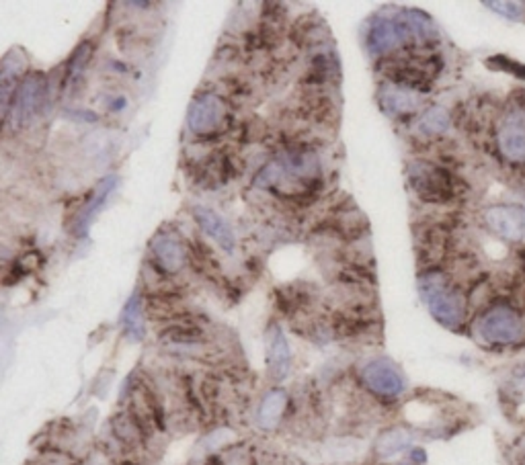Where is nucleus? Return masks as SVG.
<instances>
[{
    "label": "nucleus",
    "instance_id": "obj_6",
    "mask_svg": "<svg viewBox=\"0 0 525 465\" xmlns=\"http://www.w3.org/2000/svg\"><path fill=\"white\" fill-rule=\"evenodd\" d=\"M46 95H47V80L44 74L39 72L29 74V77H25L19 82V87L15 90L11 109H8V113L13 115L15 128L29 126L31 119L36 118L37 111L41 109V105H44Z\"/></svg>",
    "mask_w": 525,
    "mask_h": 465
},
{
    "label": "nucleus",
    "instance_id": "obj_22",
    "mask_svg": "<svg viewBox=\"0 0 525 465\" xmlns=\"http://www.w3.org/2000/svg\"><path fill=\"white\" fill-rule=\"evenodd\" d=\"M520 465H525V451L521 453V458H520Z\"/></svg>",
    "mask_w": 525,
    "mask_h": 465
},
{
    "label": "nucleus",
    "instance_id": "obj_12",
    "mask_svg": "<svg viewBox=\"0 0 525 465\" xmlns=\"http://www.w3.org/2000/svg\"><path fill=\"white\" fill-rule=\"evenodd\" d=\"M115 187H118V177H105L99 182L93 195L89 197V202L82 205V210L79 212L77 218H74V232H77L79 236H87L90 223L97 218V213L103 210V205L107 203V199L111 197Z\"/></svg>",
    "mask_w": 525,
    "mask_h": 465
},
{
    "label": "nucleus",
    "instance_id": "obj_14",
    "mask_svg": "<svg viewBox=\"0 0 525 465\" xmlns=\"http://www.w3.org/2000/svg\"><path fill=\"white\" fill-rule=\"evenodd\" d=\"M267 365H269L271 377L278 381H281L289 373V345L278 326H271L269 332H267Z\"/></svg>",
    "mask_w": 525,
    "mask_h": 465
},
{
    "label": "nucleus",
    "instance_id": "obj_8",
    "mask_svg": "<svg viewBox=\"0 0 525 465\" xmlns=\"http://www.w3.org/2000/svg\"><path fill=\"white\" fill-rule=\"evenodd\" d=\"M362 379L373 394L382 398H398L404 392V377L396 369L394 363L378 359L365 365L362 369Z\"/></svg>",
    "mask_w": 525,
    "mask_h": 465
},
{
    "label": "nucleus",
    "instance_id": "obj_17",
    "mask_svg": "<svg viewBox=\"0 0 525 465\" xmlns=\"http://www.w3.org/2000/svg\"><path fill=\"white\" fill-rule=\"evenodd\" d=\"M447 126H449V118L441 107H431L429 111H425V115L419 121V129L427 136H437L441 134V131H446Z\"/></svg>",
    "mask_w": 525,
    "mask_h": 465
},
{
    "label": "nucleus",
    "instance_id": "obj_18",
    "mask_svg": "<svg viewBox=\"0 0 525 465\" xmlns=\"http://www.w3.org/2000/svg\"><path fill=\"white\" fill-rule=\"evenodd\" d=\"M411 443V437H408L404 430H388V433L380 439L378 443V451L380 455H394L400 450H404V447Z\"/></svg>",
    "mask_w": 525,
    "mask_h": 465
},
{
    "label": "nucleus",
    "instance_id": "obj_5",
    "mask_svg": "<svg viewBox=\"0 0 525 465\" xmlns=\"http://www.w3.org/2000/svg\"><path fill=\"white\" fill-rule=\"evenodd\" d=\"M419 39L413 29V25L408 23L406 15L400 13L398 19H386V16H378L376 21L368 31V49L373 56H386L394 52L396 47L406 46L408 41Z\"/></svg>",
    "mask_w": 525,
    "mask_h": 465
},
{
    "label": "nucleus",
    "instance_id": "obj_1",
    "mask_svg": "<svg viewBox=\"0 0 525 465\" xmlns=\"http://www.w3.org/2000/svg\"><path fill=\"white\" fill-rule=\"evenodd\" d=\"M419 289L433 318L447 328H460L466 318L462 294L447 284L444 273L427 271L419 279Z\"/></svg>",
    "mask_w": 525,
    "mask_h": 465
},
{
    "label": "nucleus",
    "instance_id": "obj_16",
    "mask_svg": "<svg viewBox=\"0 0 525 465\" xmlns=\"http://www.w3.org/2000/svg\"><path fill=\"white\" fill-rule=\"evenodd\" d=\"M121 322H123V326H126V332L131 338L140 340L142 336H144V330H146L144 328V315H142V302H140L138 294L128 302L126 310H123V314H121Z\"/></svg>",
    "mask_w": 525,
    "mask_h": 465
},
{
    "label": "nucleus",
    "instance_id": "obj_20",
    "mask_svg": "<svg viewBox=\"0 0 525 465\" xmlns=\"http://www.w3.org/2000/svg\"><path fill=\"white\" fill-rule=\"evenodd\" d=\"M488 8H497V13L509 16L513 21H523L525 3H487Z\"/></svg>",
    "mask_w": 525,
    "mask_h": 465
},
{
    "label": "nucleus",
    "instance_id": "obj_15",
    "mask_svg": "<svg viewBox=\"0 0 525 465\" xmlns=\"http://www.w3.org/2000/svg\"><path fill=\"white\" fill-rule=\"evenodd\" d=\"M288 406V396L283 389H273V392L267 394L263 398V402L259 406V414H257V420H259V427L265 430H271L278 425L283 410Z\"/></svg>",
    "mask_w": 525,
    "mask_h": 465
},
{
    "label": "nucleus",
    "instance_id": "obj_7",
    "mask_svg": "<svg viewBox=\"0 0 525 465\" xmlns=\"http://www.w3.org/2000/svg\"><path fill=\"white\" fill-rule=\"evenodd\" d=\"M499 150L513 164L525 162V109L511 107L499 121L497 128Z\"/></svg>",
    "mask_w": 525,
    "mask_h": 465
},
{
    "label": "nucleus",
    "instance_id": "obj_10",
    "mask_svg": "<svg viewBox=\"0 0 525 465\" xmlns=\"http://www.w3.org/2000/svg\"><path fill=\"white\" fill-rule=\"evenodd\" d=\"M487 226L503 240H521L525 236V212L515 205H495L485 212Z\"/></svg>",
    "mask_w": 525,
    "mask_h": 465
},
{
    "label": "nucleus",
    "instance_id": "obj_2",
    "mask_svg": "<svg viewBox=\"0 0 525 465\" xmlns=\"http://www.w3.org/2000/svg\"><path fill=\"white\" fill-rule=\"evenodd\" d=\"M477 335L490 346H513L525 338V320L513 305L495 304L478 318Z\"/></svg>",
    "mask_w": 525,
    "mask_h": 465
},
{
    "label": "nucleus",
    "instance_id": "obj_13",
    "mask_svg": "<svg viewBox=\"0 0 525 465\" xmlns=\"http://www.w3.org/2000/svg\"><path fill=\"white\" fill-rule=\"evenodd\" d=\"M419 95L421 93H416V90L386 82V85L380 87V105L384 107V111L390 115H408L419 109Z\"/></svg>",
    "mask_w": 525,
    "mask_h": 465
},
{
    "label": "nucleus",
    "instance_id": "obj_4",
    "mask_svg": "<svg viewBox=\"0 0 525 465\" xmlns=\"http://www.w3.org/2000/svg\"><path fill=\"white\" fill-rule=\"evenodd\" d=\"M228 103L218 93H199L187 111V123L197 136H214L228 126Z\"/></svg>",
    "mask_w": 525,
    "mask_h": 465
},
{
    "label": "nucleus",
    "instance_id": "obj_3",
    "mask_svg": "<svg viewBox=\"0 0 525 465\" xmlns=\"http://www.w3.org/2000/svg\"><path fill=\"white\" fill-rule=\"evenodd\" d=\"M408 182L415 193L429 203H446L456 195L452 174L431 162H413L408 166Z\"/></svg>",
    "mask_w": 525,
    "mask_h": 465
},
{
    "label": "nucleus",
    "instance_id": "obj_21",
    "mask_svg": "<svg viewBox=\"0 0 525 465\" xmlns=\"http://www.w3.org/2000/svg\"><path fill=\"white\" fill-rule=\"evenodd\" d=\"M509 388H511V394L515 400H525V363L521 365V367L515 369L513 373V377L509 381Z\"/></svg>",
    "mask_w": 525,
    "mask_h": 465
},
{
    "label": "nucleus",
    "instance_id": "obj_11",
    "mask_svg": "<svg viewBox=\"0 0 525 465\" xmlns=\"http://www.w3.org/2000/svg\"><path fill=\"white\" fill-rule=\"evenodd\" d=\"M194 218L197 222V226L202 228L212 240H215V244H218L222 251L235 253V248H236L235 230H232L230 223L224 220L220 213L199 205V207H194Z\"/></svg>",
    "mask_w": 525,
    "mask_h": 465
},
{
    "label": "nucleus",
    "instance_id": "obj_19",
    "mask_svg": "<svg viewBox=\"0 0 525 465\" xmlns=\"http://www.w3.org/2000/svg\"><path fill=\"white\" fill-rule=\"evenodd\" d=\"M90 52H93V49H90V46L85 41V44H80L77 52L72 54L70 62H68V78H70V80L79 78L80 74L85 72L87 64H89V57H90Z\"/></svg>",
    "mask_w": 525,
    "mask_h": 465
},
{
    "label": "nucleus",
    "instance_id": "obj_9",
    "mask_svg": "<svg viewBox=\"0 0 525 465\" xmlns=\"http://www.w3.org/2000/svg\"><path fill=\"white\" fill-rule=\"evenodd\" d=\"M150 254H152L156 269L166 273V275H174L185 264V248H183L179 236L173 234V232L156 234L150 243Z\"/></svg>",
    "mask_w": 525,
    "mask_h": 465
}]
</instances>
